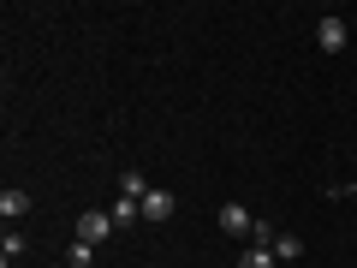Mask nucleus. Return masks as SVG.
<instances>
[{
  "label": "nucleus",
  "mask_w": 357,
  "mask_h": 268,
  "mask_svg": "<svg viewBox=\"0 0 357 268\" xmlns=\"http://www.w3.org/2000/svg\"><path fill=\"white\" fill-rule=\"evenodd\" d=\"M114 215H107V209H84V215H77V239H84V244H107V239H114Z\"/></svg>",
  "instance_id": "1"
},
{
  "label": "nucleus",
  "mask_w": 357,
  "mask_h": 268,
  "mask_svg": "<svg viewBox=\"0 0 357 268\" xmlns=\"http://www.w3.org/2000/svg\"><path fill=\"white\" fill-rule=\"evenodd\" d=\"M173 215H178V197L161 191V185H149V197H143V221H155V227H161V221H173Z\"/></svg>",
  "instance_id": "2"
},
{
  "label": "nucleus",
  "mask_w": 357,
  "mask_h": 268,
  "mask_svg": "<svg viewBox=\"0 0 357 268\" xmlns=\"http://www.w3.org/2000/svg\"><path fill=\"white\" fill-rule=\"evenodd\" d=\"M250 227H256V221H250V209H244V203H220V232L250 239Z\"/></svg>",
  "instance_id": "3"
},
{
  "label": "nucleus",
  "mask_w": 357,
  "mask_h": 268,
  "mask_svg": "<svg viewBox=\"0 0 357 268\" xmlns=\"http://www.w3.org/2000/svg\"><path fill=\"white\" fill-rule=\"evenodd\" d=\"M316 42H321L328 54H340V48H345V18H321V24H316Z\"/></svg>",
  "instance_id": "4"
},
{
  "label": "nucleus",
  "mask_w": 357,
  "mask_h": 268,
  "mask_svg": "<svg viewBox=\"0 0 357 268\" xmlns=\"http://www.w3.org/2000/svg\"><path fill=\"white\" fill-rule=\"evenodd\" d=\"M0 215H6V221L30 215V191H18V185H6V191H0Z\"/></svg>",
  "instance_id": "5"
},
{
  "label": "nucleus",
  "mask_w": 357,
  "mask_h": 268,
  "mask_svg": "<svg viewBox=\"0 0 357 268\" xmlns=\"http://www.w3.org/2000/svg\"><path fill=\"white\" fill-rule=\"evenodd\" d=\"M238 268H280V256H274V251H262V244H244Z\"/></svg>",
  "instance_id": "6"
},
{
  "label": "nucleus",
  "mask_w": 357,
  "mask_h": 268,
  "mask_svg": "<svg viewBox=\"0 0 357 268\" xmlns=\"http://www.w3.org/2000/svg\"><path fill=\"white\" fill-rule=\"evenodd\" d=\"M107 215H114V227H131V221H143V203H131V197H119V203L107 209Z\"/></svg>",
  "instance_id": "7"
},
{
  "label": "nucleus",
  "mask_w": 357,
  "mask_h": 268,
  "mask_svg": "<svg viewBox=\"0 0 357 268\" xmlns=\"http://www.w3.org/2000/svg\"><path fill=\"white\" fill-rule=\"evenodd\" d=\"M250 244H262V251H274V244H280V227H274V221H256V227H250Z\"/></svg>",
  "instance_id": "8"
},
{
  "label": "nucleus",
  "mask_w": 357,
  "mask_h": 268,
  "mask_svg": "<svg viewBox=\"0 0 357 268\" xmlns=\"http://www.w3.org/2000/svg\"><path fill=\"white\" fill-rule=\"evenodd\" d=\"M89 262H96V244L72 239V251H66V268H89Z\"/></svg>",
  "instance_id": "9"
},
{
  "label": "nucleus",
  "mask_w": 357,
  "mask_h": 268,
  "mask_svg": "<svg viewBox=\"0 0 357 268\" xmlns=\"http://www.w3.org/2000/svg\"><path fill=\"white\" fill-rule=\"evenodd\" d=\"M274 256H280V262H298V256H304V244H298L292 232H280V244H274Z\"/></svg>",
  "instance_id": "10"
},
{
  "label": "nucleus",
  "mask_w": 357,
  "mask_h": 268,
  "mask_svg": "<svg viewBox=\"0 0 357 268\" xmlns=\"http://www.w3.org/2000/svg\"><path fill=\"white\" fill-rule=\"evenodd\" d=\"M0 256H6V262H13V256H24V239H18L13 227H6V239H0Z\"/></svg>",
  "instance_id": "11"
},
{
  "label": "nucleus",
  "mask_w": 357,
  "mask_h": 268,
  "mask_svg": "<svg viewBox=\"0 0 357 268\" xmlns=\"http://www.w3.org/2000/svg\"><path fill=\"white\" fill-rule=\"evenodd\" d=\"M345 191H357V185H345Z\"/></svg>",
  "instance_id": "12"
}]
</instances>
